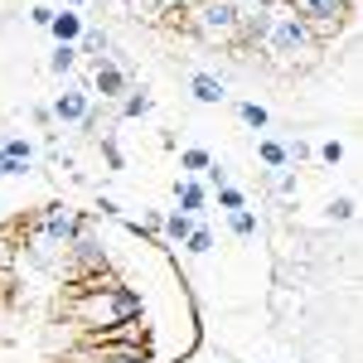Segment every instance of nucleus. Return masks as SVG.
I'll list each match as a JSON object with an SVG mask.
<instances>
[{"mask_svg":"<svg viewBox=\"0 0 363 363\" xmlns=\"http://www.w3.org/2000/svg\"><path fill=\"white\" fill-rule=\"evenodd\" d=\"M208 247H213V233H208L203 223H194V233L184 238V252H194V257H203Z\"/></svg>","mask_w":363,"mask_h":363,"instance_id":"5701e85b","label":"nucleus"},{"mask_svg":"<svg viewBox=\"0 0 363 363\" xmlns=\"http://www.w3.org/2000/svg\"><path fill=\"white\" fill-rule=\"evenodd\" d=\"M102 49H107V34H102V29H83V39H78V54H92V63H97V58H107Z\"/></svg>","mask_w":363,"mask_h":363,"instance_id":"aec40b11","label":"nucleus"},{"mask_svg":"<svg viewBox=\"0 0 363 363\" xmlns=\"http://www.w3.org/2000/svg\"><path fill=\"white\" fill-rule=\"evenodd\" d=\"M184 25L203 44H242V34H238V5L233 0H199V5L184 10Z\"/></svg>","mask_w":363,"mask_h":363,"instance_id":"20e7f679","label":"nucleus"},{"mask_svg":"<svg viewBox=\"0 0 363 363\" xmlns=\"http://www.w3.org/2000/svg\"><path fill=\"white\" fill-rule=\"evenodd\" d=\"M189 92H194V102H203V107H223L228 102V83L213 78V73H194L189 78Z\"/></svg>","mask_w":363,"mask_h":363,"instance_id":"9d476101","label":"nucleus"},{"mask_svg":"<svg viewBox=\"0 0 363 363\" xmlns=\"http://www.w3.org/2000/svg\"><path fill=\"white\" fill-rule=\"evenodd\" d=\"M330 218L349 223V218H354V199H330Z\"/></svg>","mask_w":363,"mask_h":363,"instance_id":"393cba45","label":"nucleus"},{"mask_svg":"<svg viewBox=\"0 0 363 363\" xmlns=\"http://www.w3.org/2000/svg\"><path fill=\"white\" fill-rule=\"evenodd\" d=\"M267 5H286V0H267Z\"/></svg>","mask_w":363,"mask_h":363,"instance_id":"473e14b6","label":"nucleus"},{"mask_svg":"<svg viewBox=\"0 0 363 363\" xmlns=\"http://www.w3.org/2000/svg\"><path fill=\"white\" fill-rule=\"evenodd\" d=\"M296 184H301V179H296L291 169H286V174H281V179H277V189H281V194H296Z\"/></svg>","mask_w":363,"mask_h":363,"instance_id":"c85d7f7f","label":"nucleus"},{"mask_svg":"<svg viewBox=\"0 0 363 363\" xmlns=\"http://www.w3.org/2000/svg\"><path fill=\"white\" fill-rule=\"evenodd\" d=\"M0 145H5V155H10V160H20V165L34 169V145H29L25 136H5Z\"/></svg>","mask_w":363,"mask_h":363,"instance_id":"a211bd4d","label":"nucleus"},{"mask_svg":"<svg viewBox=\"0 0 363 363\" xmlns=\"http://www.w3.org/2000/svg\"><path fill=\"white\" fill-rule=\"evenodd\" d=\"M238 116H242V126H252V131H267L272 126V112L257 107V102H238Z\"/></svg>","mask_w":363,"mask_h":363,"instance_id":"f3484780","label":"nucleus"},{"mask_svg":"<svg viewBox=\"0 0 363 363\" xmlns=\"http://www.w3.org/2000/svg\"><path fill=\"white\" fill-rule=\"evenodd\" d=\"M174 5H179V10H189V5H199V0H174Z\"/></svg>","mask_w":363,"mask_h":363,"instance_id":"7c9ffc66","label":"nucleus"},{"mask_svg":"<svg viewBox=\"0 0 363 363\" xmlns=\"http://www.w3.org/2000/svg\"><path fill=\"white\" fill-rule=\"evenodd\" d=\"M92 92H102V102H121V97L131 92L126 68L112 63V58H97V68H92Z\"/></svg>","mask_w":363,"mask_h":363,"instance_id":"423d86ee","label":"nucleus"},{"mask_svg":"<svg viewBox=\"0 0 363 363\" xmlns=\"http://www.w3.org/2000/svg\"><path fill=\"white\" fill-rule=\"evenodd\" d=\"M68 363H150V354L145 349H116V344H87Z\"/></svg>","mask_w":363,"mask_h":363,"instance_id":"1a4fd4ad","label":"nucleus"},{"mask_svg":"<svg viewBox=\"0 0 363 363\" xmlns=\"http://www.w3.org/2000/svg\"><path fill=\"white\" fill-rule=\"evenodd\" d=\"M233 5H238V34H242V44H257L262 29H267L272 5H267V0H233Z\"/></svg>","mask_w":363,"mask_h":363,"instance_id":"6e6552de","label":"nucleus"},{"mask_svg":"<svg viewBox=\"0 0 363 363\" xmlns=\"http://www.w3.org/2000/svg\"><path fill=\"white\" fill-rule=\"evenodd\" d=\"M5 301H10V277L0 272V310H5Z\"/></svg>","mask_w":363,"mask_h":363,"instance_id":"c756f323","label":"nucleus"},{"mask_svg":"<svg viewBox=\"0 0 363 363\" xmlns=\"http://www.w3.org/2000/svg\"><path fill=\"white\" fill-rule=\"evenodd\" d=\"M257 160H262V165H272V169H286V165H291L281 140H257Z\"/></svg>","mask_w":363,"mask_h":363,"instance_id":"dca6fc26","label":"nucleus"},{"mask_svg":"<svg viewBox=\"0 0 363 363\" xmlns=\"http://www.w3.org/2000/svg\"><path fill=\"white\" fill-rule=\"evenodd\" d=\"M194 223H199V218H189V213H179V208H174V213H165V223H160V238H169V242H179V247H184V238L194 233Z\"/></svg>","mask_w":363,"mask_h":363,"instance_id":"ddd939ff","label":"nucleus"},{"mask_svg":"<svg viewBox=\"0 0 363 363\" xmlns=\"http://www.w3.org/2000/svg\"><path fill=\"white\" fill-rule=\"evenodd\" d=\"M73 68H78V44H58L54 54H49V73L63 78V73H73Z\"/></svg>","mask_w":363,"mask_h":363,"instance_id":"4468645a","label":"nucleus"},{"mask_svg":"<svg viewBox=\"0 0 363 363\" xmlns=\"http://www.w3.org/2000/svg\"><path fill=\"white\" fill-rule=\"evenodd\" d=\"M49 34H54L58 44H78V39H83V15H78V10H54Z\"/></svg>","mask_w":363,"mask_h":363,"instance_id":"f8f14e48","label":"nucleus"},{"mask_svg":"<svg viewBox=\"0 0 363 363\" xmlns=\"http://www.w3.org/2000/svg\"><path fill=\"white\" fill-rule=\"evenodd\" d=\"M174 203H179V213L199 218V213H203V203H208V189H203L199 179H179V184H174Z\"/></svg>","mask_w":363,"mask_h":363,"instance_id":"9b49d317","label":"nucleus"},{"mask_svg":"<svg viewBox=\"0 0 363 363\" xmlns=\"http://www.w3.org/2000/svg\"><path fill=\"white\" fill-rule=\"evenodd\" d=\"M97 213H102V218H121V203H116V199H97Z\"/></svg>","mask_w":363,"mask_h":363,"instance_id":"cd10ccee","label":"nucleus"},{"mask_svg":"<svg viewBox=\"0 0 363 363\" xmlns=\"http://www.w3.org/2000/svg\"><path fill=\"white\" fill-rule=\"evenodd\" d=\"M306 25H344L349 20V10H354V0H286Z\"/></svg>","mask_w":363,"mask_h":363,"instance_id":"39448f33","label":"nucleus"},{"mask_svg":"<svg viewBox=\"0 0 363 363\" xmlns=\"http://www.w3.org/2000/svg\"><path fill=\"white\" fill-rule=\"evenodd\" d=\"M320 160H325V165H339V160H344V145H339V140H325V145H320Z\"/></svg>","mask_w":363,"mask_h":363,"instance_id":"a878e982","label":"nucleus"},{"mask_svg":"<svg viewBox=\"0 0 363 363\" xmlns=\"http://www.w3.org/2000/svg\"><path fill=\"white\" fill-rule=\"evenodd\" d=\"M150 107H155V97H150V92H140V87L121 97V116H126V121H136V116H145Z\"/></svg>","mask_w":363,"mask_h":363,"instance_id":"2eb2a0df","label":"nucleus"},{"mask_svg":"<svg viewBox=\"0 0 363 363\" xmlns=\"http://www.w3.org/2000/svg\"><path fill=\"white\" fill-rule=\"evenodd\" d=\"M87 233V218L68 203H44V213L29 223V257L34 262H49L54 247H68Z\"/></svg>","mask_w":363,"mask_h":363,"instance_id":"7ed1b4c3","label":"nucleus"},{"mask_svg":"<svg viewBox=\"0 0 363 363\" xmlns=\"http://www.w3.org/2000/svg\"><path fill=\"white\" fill-rule=\"evenodd\" d=\"M29 20H34L39 29H49V25H54V10H49V5H34V10H29Z\"/></svg>","mask_w":363,"mask_h":363,"instance_id":"bb28decb","label":"nucleus"},{"mask_svg":"<svg viewBox=\"0 0 363 363\" xmlns=\"http://www.w3.org/2000/svg\"><path fill=\"white\" fill-rule=\"evenodd\" d=\"M218 208H223V213H238V208H247V194H242L238 184H223V189H218Z\"/></svg>","mask_w":363,"mask_h":363,"instance_id":"4be33fe9","label":"nucleus"},{"mask_svg":"<svg viewBox=\"0 0 363 363\" xmlns=\"http://www.w3.org/2000/svg\"><path fill=\"white\" fill-rule=\"evenodd\" d=\"M223 184H228V165L208 160V169H203V189H223Z\"/></svg>","mask_w":363,"mask_h":363,"instance_id":"b1692460","label":"nucleus"},{"mask_svg":"<svg viewBox=\"0 0 363 363\" xmlns=\"http://www.w3.org/2000/svg\"><path fill=\"white\" fill-rule=\"evenodd\" d=\"M257 49L272 58L277 68H296V63H310L315 58V34L310 25L291 10V5H272V15H267V29H262V39H257Z\"/></svg>","mask_w":363,"mask_h":363,"instance_id":"f03ea898","label":"nucleus"},{"mask_svg":"<svg viewBox=\"0 0 363 363\" xmlns=\"http://www.w3.org/2000/svg\"><path fill=\"white\" fill-rule=\"evenodd\" d=\"M208 160H213V155H208V150H199V145L179 150V165L189 169V174H203V169H208Z\"/></svg>","mask_w":363,"mask_h":363,"instance_id":"412c9836","label":"nucleus"},{"mask_svg":"<svg viewBox=\"0 0 363 363\" xmlns=\"http://www.w3.org/2000/svg\"><path fill=\"white\" fill-rule=\"evenodd\" d=\"M228 228H233V238H257V213L238 208V213H228Z\"/></svg>","mask_w":363,"mask_h":363,"instance_id":"6ab92c4d","label":"nucleus"},{"mask_svg":"<svg viewBox=\"0 0 363 363\" xmlns=\"http://www.w3.org/2000/svg\"><path fill=\"white\" fill-rule=\"evenodd\" d=\"M68 5H87V0H68Z\"/></svg>","mask_w":363,"mask_h":363,"instance_id":"2f4dec72","label":"nucleus"},{"mask_svg":"<svg viewBox=\"0 0 363 363\" xmlns=\"http://www.w3.org/2000/svg\"><path fill=\"white\" fill-rule=\"evenodd\" d=\"M140 310H145L140 291L102 277V281H87V286L73 291L68 315L87 330V339H97V335H107V330H116V325H126V320H140Z\"/></svg>","mask_w":363,"mask_h":363,"instance_id":"f257e3e1","label":"nucleus"},{"mask_svg":"<svg viewBox=\"0 0 363 363\" xmlns=\"http://www.w3.org/2000/svg\"><path fill=\"white\" fill-rule=\"evenodd\" d=\"M87 112H92V97H87V87H63V92L54 97V107H49V116H54L58 126H78Z\"/></svg>","mask_w":363,"mask_h":363,"instance_id":"0eeeda50","label":"nucleus"}]
</instances>
